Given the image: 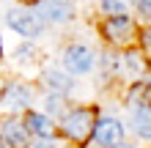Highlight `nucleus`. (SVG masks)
Masks as SVG:
<instances>
[{"label": "nucleus", "instance_id": "15", "mask_svg": "<svg viewBox=\"0 0 151 148\" xmlns=\"http://www.w3.org/2000/svg\"><path fill=\"white\" fill-rule=\"evenodd\" d=\"M17 55H19L22 60H30V58H33V47H22L19 52H17Z\"/></svg>", "mask_w": 151, "mask_h": 148}, {"label": "nucleus", "instance_id": "12", "mask_svg": "<svg viewBox=\"0 0 151 148\" xmlns=\"http://www.w3.org/2000/svg\"><path fill=\"white\" fill-rule=\"evenodd\" d=\"M102 8H104V14H110V19H115V16H127L124 0H102Z\"/></svg>", "mask_w": 151, "mask_h": 148}, {"label": "nucleus", "instance_id": "9", "mask_svg": "<svg viewBox=\"0 0 151 148\" xmlns=\"http://www.w3.org/2000/svg\"><path fill=\"white\" fill-rule=\"evenodd\" d=\"M25 129H30V132H36L39 137H55V124L47 118V115H41V112H30L28 121H25Z\"/></svg>", "mask_w": 151, "mask_h": 148}, {"label": "nucleus", "instance_id": "13", "mask_svg": "<svg viewBox=\"0 0 151 148\" xmlns=\"http://www.w3.org/2000/svg\"><path fill=\"white\" fill-rule=\"evenodd\" d=\"M127 66L132 69V71L140 69V55H137V52H129V55H127Z\"/></svg>", "mask_w": 151, "mask_h": 148}, {"label": "nucleus", "instance_id": "8", "mask_svg": "<svg viewBox=\"0 0 151 148\" xmlns=\"http://www.w3.org/2000/svg\"><path fill=\"white\" fill-rule=\"evenodd\" d=\"M39 19L44 22H66L69 16H72V6L63 3V0H44V3H39Z\"/></svg>", "mask_w": 151, "mask_h": 148}, {"label": "nucleus", "instance_id": "2", "mask_svg": "<svg viewBox=\"0 0 151 148\" xmlns=\"http://www.w3.org/2000/svg\"><path fill=\"white\" fill-rule=\"evenodd\" d=\"M6 19H8V25H11L17 33H22V36H39L41 25H44L30 8H11Z\"/></svg>", "mask_w": 151, "mask_h": 148}, {"label": "nucleus", "instance_id": "18", "mask_svg": "<svg viewBox=\"0 0 151 148\" xmlns=\"http://www.w3.org/2000/svg\"><path fill=\"white\" fill-rule=\"evenodd\" d=\"M25 3H39V0H25Z\"/></svg>", "mask_w": 151, "mask_h": 148}, {"label": "nucleus", "instance_id": "14", "mask_svg": "<svg viewBox=\"0 0 151 148\" xmlns=\"http://www.w3.org/2000/svg\"><path fill=\"white\" fill-rule=\"evenodd\" d=\"M47 110H50V112H58V110H60V99H58V96H50V99H47Z\"/></svg>", "mask_w": 151, "mask_h": 148}, {"label": "nucleus", "instance_id": "3", "mask_svg": "<svg viewBox=\"0 0 151 148\" xmlns=\"http://www.w3.org/2000/svg\"><path fill=\"white\" fill-rule=\"evenodd\" d=\"M63 66H66L72 74L91 71V69H93V52L88 49V47H83V44L66 47V52H63Z\"/></svg>", "mask_w": 151, "mask_h": 148}, {"label": "nucleus", "instance_id": "1", "mask_svg": "<svg viewBox=\"0 0 151 148\" xmlns=\"http://www.w3.org/2000/svg\"><path fill=\"white\" fill-rule=\"evenodd\" d=\"M93 124H96V112L88 110V107H80L74 112H66L63 118V132L69 140H74L77 145H83L91 140V132H93Z\"/></svg>", "mask_w": 151, "mask_h": 148}, {"label": "nucleus", "instance_id": "5", "mask_svg": "<svg viewBox=\"0 0 151 148\" xmlns=\"http://www.w3.org/2000/svg\"><path fill=\"white\" fill-rule=\"evenodd\" d=\"M91 137H93L99 145L115 148V145L121 143V137H124V126L118 124V121H113V118H102V121H96V124H93Z\"/></svg>", "mask_w": 151, "mask_h": 148}, {"label": "nucleus", "instance_id": "11", "mask_svg": "<svg viewBox=\"0 0 151 148\" xmlns=\"http://www.w3.org/2000/svg\"><path fill=\"white\" fill-rule=\"evenodd\" d=\"M44 82H47L52 91H69L72 88V80H69L66 74H58V71H50L47 77H44Z\"/></svg>", "mask_w": 151, "mask_h": 148}, {"label": "nucleus", "instance_id": "6", "mask_svg": "<svg viewBox=\"0 0 151 148\" xmlns=\"http://www.w3.org/2000/svg\"><path fill=\"white\" fill-rule=\"evenodd\" d=\"M102 33L113 44H127V41L135 39V25H132L129 16H115V19H107L102 25Z\"/></svg>", "mask_w": 151, "mask_h": 148}, {"label": "nucleus", "instance_id": "7", "mask_svg": "<svg viewBox=\"0 0 151 148\" xmlns=\"http://www.w3.org/2000/svg\"><path fill=\"white\" fill-rule=\"evenodd\" d=\"M0 107L3 110H11V112H19V110H28L30 107V91L25 85H8L0 96Z\"/></svg>", "mask_w": 151, "mask_h": 148}, {"label": "nucleus", "instance_id": "16", "mask_svg": "<svg viewBox=\"0 0 151 148\" xmlns=\"http://www.w3.org/2000/svg\"><path fill=\"white\" fill-rule=\"evenodd\" d=\"M137 6H140V11L148 16V11H151V3H148V0H137Z\"/></svg>", "mask_w": 151, "mask_h": 148}, {"label": "nucleus", "instance_id": "4", "mask_svg": "<svg viewBox=\"0 0 151 148\" xmlns=\"http://www.w3.org/2000/svg\"><path fill=\"white\" fill-rule=\"evenodd\" d=\"M0 140H3L8 148H28L30 145L28 129H25V124L17 121V118H6L3 124H0Z\"/></svg>", "mask_w": 151, "mask_h": 148}, {"label": "nucleus", "instance_id": "17", "mask_svg": "<svg viewBox=\"0 0 151 148\" xmlns=\"http://www.w3.org/2000/svg\"><path fill=\"white\" fill-rule=\"evenodd\" d=\"M115 148H135V145H124V143H118V145H115Z\"/></svg>", "mask_w": 151, "mask_h": 148}, {"label": "nucleus", "instance_id": "10", "mask_svg": "<svg viewBox=\"0 0 151 148\" xmlns=\"http://www.w3.org/2000/svg\"><path fill=\"white\" fill-rule=\"evenodd\" d=\"M135 132L143 137V140L151 137V129H148V107H140L135 112Z\"/></svg>", "mask_w": 151, "mask_h": 148}]
</instances>
